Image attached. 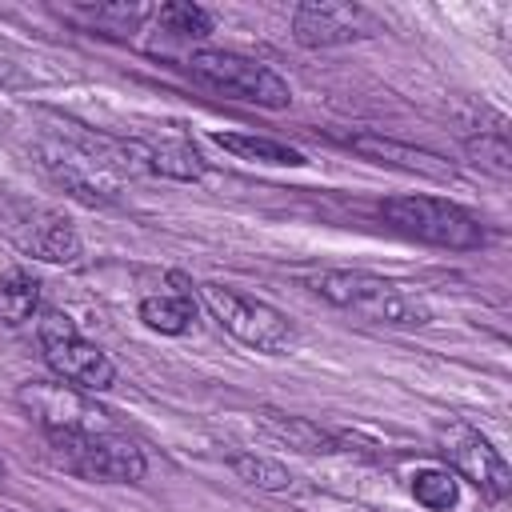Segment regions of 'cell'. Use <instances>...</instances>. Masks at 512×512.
<instances>
[{"label": "cell", "instance_id": "1", "mask_svg": "<svg viewBox=\"0 0 512 512\" xmlns=\"http://www.w3.org/2000/svg\"><path fill=\"white\" fill-rule=\"evenodd\" d=\"M308 284H312V292H320L336 308H348L372 324H392V328L428 324V304L416 292H408L384 276H372L360 268H328V272L308 276Z\"/></svg>", "mask_w": 512, "mask_h": 512}, {"label": "cell", "instance_id": "2", "mask_svg": "<svg viewBox=\"0 0 512 512\" xmlns=\"http://www.w3.org/2000/svg\"><path fill=\"white\" fill-rule=\"evenodd\" d=\"M380 216L412 236V240H424V244H436V248H452V252H468V248H480L484 244V228L480 220L452 204V200H440V196H392L380 204Z\"/></svg>", "mask_w": 512, "mask_h": 512}, {"label": "cell", "instance_id": "3", "mask_svg": "<svg viewBox=\"0 0 512 512\" xmlns=\"http://www.w3.org/2000/svg\"><path fill=\"white\" fill-rule=\"evenodd\" d=\"M188 72L196 80H204L208 88L256 104V108H288L292 104V88L280 72H272L268 64L240 56V52H220V48H204L188 56Z\"/></svg>", "mask_w": 512, "mask_h": 512}, {"label": "cell", "instance_id": "4", "mask_svg": "<svg viewBox=\"0 0 512 512\" xmlns=\"http://www.w3.org/2000/svg\"><path fill=\"white\" fill-rule=\"evenodd\" d=\"M200 300L208 304V312H212L240 344H248V348H256V352L280 356V352H288V348L296 344L292 320H288L280 308H272V304H264V300H256V296H244V292L224 288V284H200Z\"/></svg>", "mask_w": 512, "mask_h": 512}, {"label": "cell", "instance_id": "5", "mask_svg": "<svg viewBox=\"0 0 512 512\" xmlns=\"http://www.w3.org/2000/svg\"><path fill=\"white\" fill-rule=\"evenodd\" d=\"M48 444H52V456L76 476L104 480V484H132L144 476V452L116 428L112 432H52Z\"/></svg>", "mask_w": 512, "mask_h": 512}, {"label": "cell", "instance_id": "6", "mask_svg": "<svg viewBox=\"0 0 512 512\" xmlns=\"http://www.w3.org/2000/svg\"><path fill=\"white\" fill-rule=\"evenodd\" d=\"M36 332H40V348H44L48 368H52L64 384H72V388H80V392H104V388L116 380V364H112L92 340H84V336L76 332L72 316H64V312H44L40 324H36Z\"/></svg>", "mask_w": 512, "mask_h": 512}, {"label": "cell", "instance_id": "7", "mask_svg": "<svg viewBox=\"0 0 512 512\" xmlns=\"http://www.w3.org/2000/svg\"><path fill=\"white\" fill-rule=\"evenodd\" d=\"M16 404L44 428V436H52V432H112L116 428L108 420V412L88 392H80L72 384L28 380L16 388Z\"/></svg>", "mask_w": 512, "mask_h": 512}, {"label": "cell", "instance_id": "8", "mask_svg": "<svg viewBox=\"0 0 512 512\" xmlns=\"http://www.w3.org/2000/svg\"><path fill=\"white\" fill-rule=\"evenodd\" d=\"M0 228L8 232V240L20 252H28L36 260H48V264H72V260H80V236H76V228L64 216H56V212H48L40 204L8 200L0 208Z\"/></svg>", "mask_w": 512, "mask_h": 512}, {"label": "cell", "instance_id": "9", "mask_svg": "<svg viewBox=\"0 0 512 512\" xmlns=\"http://www.w3.org/2000/svg\"><path fill=\"white\" fill-rule=\"evenodd\" d=\"M376 32H384V24L364 4L308 0L292 12V36L304 48H336V44H352V40H372Z\"/></svg>", "mask_w": 512, "mask_h": 512}, {"label": "cell", "instance_id": "10", "mask_svg": "<svg viewBox=\"0 0 512 512\" xmlns=\"http://www.w3.org/2000/svg\"><path fill=\"white\" fill-rule=\"evenodd\" d=\"M436 440H440V452L448 456V464H452L464 480H472L484 496H492V500H504V496H508L512 472H508L504 456L492 448V440H488L484 432H476V428L464 424V420H452V424H444V428L436 432Z\"/></svg>", "mask_w": 512, "mask_h": 512}, {"label": "cell", "instance_id": "11", "mask_svg": "<svg viewBox=\"0 0 512 512\" xmlns=\"http://www.w3.org/2000/svg\"><path fill=\"white\" fill-rule=\"evenodd\" d=\"M136 148V172H160V176H172V180H200L204 176V160L192 144L184 140H152V144H140L132 140Z\"/></svg>", "mask_w": 512, "mask_h": 512}, {"label": "cell", "instance_id": "12", "mask_svg": "<svg viewBox=\"0 0 512 512\" xmlns=\"http://www.w3.org/2000/svg\"><path fill=\"white\" fill-rule=\"evenodd\" d=\"M356 152L380 160V164H396V168H408V172H424V176H452L448 160H440L436 152H424V148H408V144H396V140H380V136H352L348 140Z\"/></svg>", "mask_w": 512, "mask_h": 512}, {"label": "cell", "instance_id": "13", "mask_svg": "<svg viewBox=\"0 0 512 512\" xmlns=\"http://www.w3.org/2000/svg\"><path fill=\"white\" fill-rule=\"evenodd\" d=\"M140 320H144L152 332L184 336V332L196 324V300H192L188 288L160 292V296H144V300H140Z\"/></svg>", "mask_w": 512, "mask_h": 512}, {"label": "cell", "instance_id": "14", "mask_svg": "<svg viewBox=\"0 0 512 512\" xmlns=\"http://www.w3.org/2000/svg\"><path fill=\"white\" fill-rule=\"evenodd\" d=\"M212 140H216L224 152H232V156H240V160H252V164H288V168L304 164V156H300L296 148H288V144H280V140H268V136L216 132Z\"/></svg>", "mask_w": 512, "mask_h": 512}, {"label": "cell", "instance_id": "15", "mask_svg": "<svg viewBox=\"0 0 512 512\" xmlns=\"http://www.w3.org/2000/svg\"><path fill=\"white\" fill-rule=\"evenodd\" d=\"M36 312H40V284L20 268L0 276V324L16 328V324L32 320Z\"/></svg>", "mask_w": 512, "mask_h": 512}, {"label": "cell", "instance_id": "16", "mask_svg": "<svg viewBox=\"0 0 512 512\" xmlns=\"http://www.w3.org/2000/svg\"><path fill=\"white\" fill-rule=\"evenodd\" d=\"M228 468H232L240 480H248V484H256V488H268V492H292V488H296V476H292L280 460H268V456H256V452H236V456H228Z\"/></svg>", "mask_w": 512, "mask_h": 512}, {"label": "cell", "instance_id": "17", "mask_svg": "<svg viewBox=\"0 0 512 512\" xmlns=\"http://www.w3.org/2000/svg\"><path fill=\"white\" fill-rule=\"evenodd\" d=\"M152 16L168 36H180V40H204L212 32V12L200 4H160L152 8Z\"/></svg>", "mask_w": 512, "mask_h": 512}, {"label": "cell", "instance_id": "18", "mask_svg": "<svg viewBox=\"0 0 512 512\" xmlns=\"http://www.w3.org/2000/svg\"><path fill=\"white\" fill-rule=\"evenodd\" d=\"M412 496L432 512H448L460 500V484L448 468H424V472L412 476Z\"/></svg>", "mask_w": 512, "mask_h": 512}, {"label": "cell", "instance_id": "19", "mask_svg": "<svg viewBox=\"0 0 512 512\" xmlns=\"http://www.w3.org/2000/svg\"><path fill=\"white\" fill-rule=\"evenodd\" d=\"M268 420V428L280 436V440H288V444H296L300 452H336V440L328 436V432H320L316 424H308V420H296V416H276V412H268L264 416Z\"/></svg>", "mask_w": 512, "mask_h": 512}, {"label": "cell", "instance_id": "20", "mask_svg": "<svg viewBox=\"0 0 512 512\" xmlns=\"http://www.w3.org/2000/svg\"><path fill=\"white\" fill-rule=\"evenodd\" d=\"M468 156H472V164L488 168L492 176H508V172H512V152H508L504 128H492V132L472 136V140H468Z\"/></svg>", "mask_w": 512, "mask_h": 512}, {"label": "cell", "instance_id": "21", "mask_svg": "<svg viewBox=\"0 0 512 512\" xmlns=\"http://www.w3.org/2000/svg\"><path fill=\"white\" fill-rule=\"evenodd\" d=\"M84 16H88L92 24H100L104 32L124 36V32H132L144 16H152V8H144V4H96V8H84Z\"/></svg>", "mask_w": 512, "mask_h": 512}, {"label": "cell", "instance_id": "22", "mask_svg": "<svg viewBox=\"0 0 512 512\" xmlns=\"http://www.w3.org/2000/svg\"><path fill=\"white\" fill-rule=\"evenodd\" d=\"M0 480H4V456H0Z\"/></svg>", "mask_w": 512, "mask_h": 512}]
</instances>
